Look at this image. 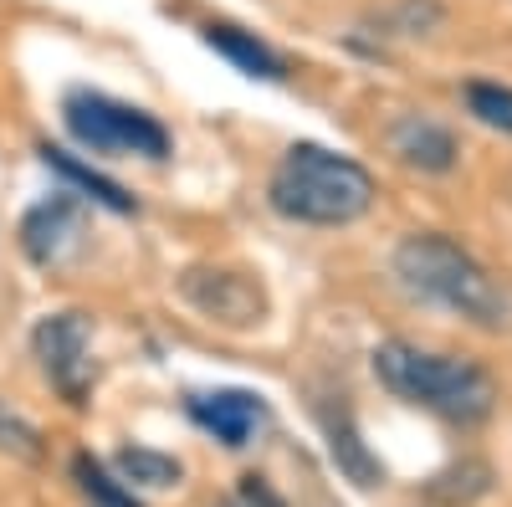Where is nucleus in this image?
<instances>
[{
	"instance_id": "obj_1",
	"label": "nucleus",
	"mask_w": 512,
	"mask_h": 507,
	"mask_svg": "<svg viewBox=\"0 0 512 507\" xmlns=\"http://www.w3.org/2000/svg\"><path fill=\"white\" fill-rule=\"evenodd\" d=\"M395 277L410 298L436 303L477 328H502L512 318L507 287L472 257L466 246H456L441 231H415L395 246Z\"/></svg>"
},
{
	"instance_id": "obj_2",
	"label": "nucleus",
	"mask_w": 512,
	"mask_h": 507,
	"mask_svg": "<svg viewBox=\"0 0 512 507\" xmlns=\"http://www.w3.org/2000/svg\"><path fill=\"white\" fill-rule=\"evenodd\" d=\"M267 200L282 221L349 226L374 205V180L349 154H333L323 144H292L267 180Z\"/></svg>"
},
{
	"instance_id": "obj_3",
	"label": "nucleus",
	"mask_w": 512,
	"mask_h": 507,
	"mask_svg": "<svg viewBox=\"0 0 512 507\" xmlns=\"http://www.w3.org/2000/svg\"><path fill=\"white\" fill-rule=\"evenodd\" d=\"M374 374L384 379V390H395L400 400L431 410L441 420H456V426H477L497 405V385L482 364L405 344V338H384L374 349Z\"/></svg>"
},
{
	"instance_id": "obj_4",
	"label": "nucleus",
	"mask_w": 512,
	"mask_h": 507,
	"mask_svg": "<svg viewBox=\"0 0 512 507\" xmlns=\"http://www.w3.org/2000/svg\"><path fill=\"white\" fill-rule=\"evenodd\" d=\"M62 118L82 149L93 154H118V159H164L169 154V134L164 123L149 118L144 108H128L118 98L103 93H72L62 103Z\"/></svg>"
},
{
	"instance_id": "obj_5",
	"label": "nucleus",
	"mask_w": 512,
	"mask_h": 507,
	"mask_svg": "<svg viewBox=\"0 0 512 507\" xmlns=\"http://www.w3.org/2000/svg\"><path fill=\"white\" fill-rule=\"evenodd\" d=\"M31 349L47 369V379L62 390V400L82 405L93 390V323L82 313H47L31 333Z\"/></svg>"
},
{
	"instance_id": "obj_6",
	"label": "nucleus",
	"mask_w": 512,
	"mask_h": 507,
	"mask_svg": "<svg viewBox=\"0 0 512 507\" xmlns=\"http://www.w3.org/2000/svg\"><path fill=\"white\" fill-rule=\"evenodd\" d=\"M180 292L190 298L195 313H205L210 323H226V328H246L267 313L262 298V282H251L246 272H226V267H195L180 277Z\"/></svg>"
},
{
	"instance_id": "obj_7",
	"label": "nucleus",
	"mask_w": 512,
	"mask_h": 507,
	"mask_svg": "<svg viewBox=\"0 0 512 507\" xmlns=\"http://www.w3.org/2000/svg\"><path fill=\"white\" fill-rule=\"evenodd\" d=\"M82 231V216H77V200L67 195H52V200H41L36 210H26V221H21V246H26V257L36 267H57L72 241Z\"/></svg>"
},
{
	"instance_id": "obj_8",
	"label": "nucleus",
	"mask_w": 512,
	"mask_h": 507,
	"mask_svg": "<svg viewBox=\"0 0 512 507\" xmlns=\"http://www.w3.org/2000/svg\"><path fill=\"white\" fill-rule=\"evenodd\" d=\"M384 139H390V149L405 164L425 169V175H446V169L456 164V134L446 129V123L425 118V113H400Z\"/></svg>"
},
{
	"instance_id": "obj_9",
	"label": "nucleus",
	"mask_w": 512,
	"mask_h": 507,
	"mask_svg": "<svg viewBox=\"0 0 512 507\" xmlns=\"http://www.w3.org/2000/svg\"><path fill=\"white\" fill-rule=\"evenodd\" d=\"M190 415L195 426H205L221 446H246L251 431L262 426V400L246 390H216V395H190Z\"/></svg>"
},
{
	"instance_id": "obj_10",
	"label": "nucleus",
	"mask_w": 512,
	"mask_h": 507,
	"mask_svg": "<svg viewBox=\"0 0 512 507\" xmlns=\"http://www.w3.org/2000/svg\"><path fill=\"white\" fill-rule=\"evenodd\" d=\"M205 41H210V47H216L226 62H236L246 77L282 82V57L267 47V41H256L251 31H241V26H205Z\"/></svg>"
},
{
	"instance_id": "obj_11",
	"label": "nucleus",
	"mask_w": 512,
	"mask_h": 507,
	"mask_svg": "<svg viewBox=\"0 0 512 507\" xmlns=\"http://www.w3.org/2000/svg\"><path fill=\"white\" fill-rule=\"evenodd\" d=\"M113 467H118V482L123 487H175L185 477V467H180L175 456L149 451V446H123L113 456Z\"/></svg>"
},
{
	"instance_id": "obj_12",
	"label": "nucleus",
	"mask_w": 512,
	"mask_h": 507,
	"mask_svg": "<svg viewBox=\"0 0 512 507\" xmlns=\"http://www.w3.org/2000/svg\"><path fill=\"white\" fill-rule=\"evenodd\" d=\"M41 159H47V164L57 169L62 180H72L82 195H93L98 205H108V210H134V200H128V195H123L113 180H103L98 169H88V164H77L67 149H52V144H47V149H41Z\"/></svg>"
},
{
	"instance_id": "obj_13",
	"label": "nucleus",
	"mask_w": 512,
	"mask_h": 507,
	"mask_svg": "<svg viewBox=\"0 0 512 507\" xmlns=\"http://www.w3.org/2000/svg\"><path fill=\"white\" fill-rule=\"evenodd\" d=\"M328 446H333V461H338V467H344V472H349L359 487H374V482H379V467L369 461V451L359 446L349 410H338V415L328 420Z\"/></svg>"
},
{
	"instance_id": "obj_14",
	"label": "nucleus",
	"mask_w": 512,
	"mask_h": 507,
	"mask_svg": "<svg viewBox=\"0 0 512 507\" xmlns=\"http://www.w3.org/2000/svg\"><path fill=\"white\" fill-rule=\"evenodd\" d=\"M72 477H77V487L88 492L98 507H139V497L128 492L118 477H108V467H103V461H93V456H77L72 461Z\"/></svg>"
},
{
	"instance_id": "obj_15",
	"label": "nucleus",
	"mask_w": 512,
	"mask_h": 507,
	"mask_svg": "<svg viewBox=\"0 0 512 507\" xmlns=\"http://www.w3.org/2000/svg\"><path fill=\"white\" fill-rule=\"evenodd\" d=\"M466 108L487 129L512 134V88H502V82H466Z\"/></svg>"
},
{
	"instance_id": "obj_16",
	"label": "nucleus",
	"mask_w": 512,
	"mask_h": 507,
	"mask_svg": "<svg viewBox=\"0 0 512 507\" xmlns=\"http://www.w3.org/2000/svg\"><path fill=\"white\" fill-rule=\"evenodd\" d=\"M0 451L16 456V461H41V431L6 405H0Z\"/></svg>"
},
{
	"instance_id": "obj_17",
	"label": "nucleus",
	"mask_w": 512,
	"mask_h": 507,
	"mask_svg": "<svg viewBox=\"0 0 512 507\" xmlns=\"http://www.w3.org/2000/svg\"><path fill=\"white\" fill-rule=\"evenodd\" d=\"M241 497H246L251 507H282V502L272 497V487H267L262 477H241Z\"/></svg>"
}]
</instances>
